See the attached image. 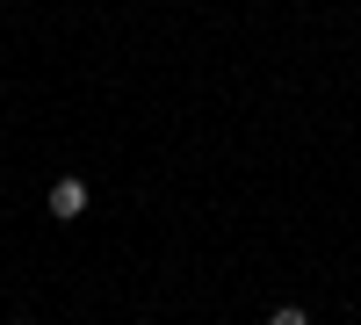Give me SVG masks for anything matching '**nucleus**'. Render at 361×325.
<instances>
[{
  "label": "nucleus",
  "mask_w": 361,
  "mask_h": 325,
  "mask_svg": "<svg viewBox=\"0 0 361 325\" xmlns=\"http://www.w3.org/2000/svg\"><path fill=\"white\" fill-rule=\"evenodd\" d=\"M87 202H94V188H87L80 173H58L51 195H44V210H51L58 224H80V217H87Z\"/></svg>",
  "instance_id": "f257e3e1"
},
{
  "label": "nucleus",
  "mask_w": 361,
  "mask_h": 325,
  "mask_svg": "<svg viewBox=\"0 0 361 325\" xmlns=\"http://www.w3.org/2000/svg\"><path fill=\"white\" fill-rule=\"evenodd\" d=\"M267 325H311V311H304V304H275V311H267Z\"/></svg>",
  "instance_id": "f03ea898"
}]
</instances>
